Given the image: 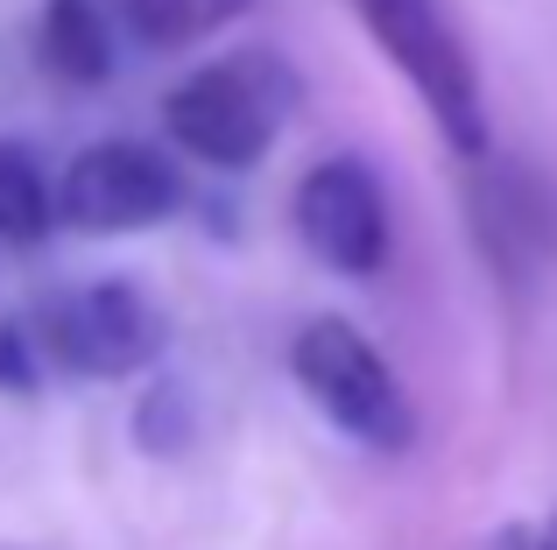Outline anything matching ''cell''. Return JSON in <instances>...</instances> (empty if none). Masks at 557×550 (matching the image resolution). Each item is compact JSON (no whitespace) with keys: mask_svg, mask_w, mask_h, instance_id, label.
Segmentation results:
<instances>
[{"mask_svg":"<svg viewBox=\"0 0 557 550\" xmlns=\"http://www.w3.org/2000/svg\"><path fill=\"white\" fill-rule=\"evenodd\" d=\"M304 85L275 50H233L163 92V135L205 170H255L289 127Z\"/></svg>","mask_w":557,"mask_h":550,"instance_id":"6da1fadb","label":"cell"},{"mask_svg":"<svg viewBox=\"0 0 557 550\" xmlns=\"http://www.w3.org/2000/svg\"><path fill=\"white\" fill-rule=\"evenodd\" d=\"M289 382L360 452H409L417 445V402L354 317H311L289 339Z\"/></svg>","mask_w":557,"mask_h":550,"instance_id":"7a4b0ae2","label":"cell"},{"mask_svg":"<svg viewBox=\"0 0 557 550\" xmlns=\"http://www.w3.org/2000/svg\"><path fill=\"white\" fill-rule=\"evenodd\" d=\"M354 14L368 22L381 57L409 78V92L423 99L437 135H445L466 163H480L494 127H487V99H480V71H473V57H466L459 28H451L445 0H354Z\"/></svg>","mask_w":557,"mask_h":550,"instance_id":"3957f363","label":"cell"},{"mask_svg":"<svg viewBox=\"0 0 557 550\" xmlns=\"http://www.w3.org/2000/svg\"><path fill=\"white\" fill-rule=\"evenodd\" d=\"M28 339H36L42 367H64L78 382H127L163 360L170 325L149 303V289L107 275V283H78L57 303H42L28 317Z\"/></svg>","mask_w":557,"mask_h":550,"instance_id":"277c9868","label":"cell"},{"mask_svg":"<svg viewBox=\"0 0 557 550\" xmlns=\"http://www.w3.org/2000/svg\"><path fill=\"white\" fill-rule=\"evenodd\" d=\"M184 170L156 141H92L57 177V226L71 234H149L184 212Z\"/></svg>","mask_w":557,"mask_h":550,"instance_id":"5b68a950","label":"cell"},{"mask_svg":"<svg viewBox=\"0 0 557 550\" xmlns=\"http://www.w3.org/2000/svg\"><path fill=\"white\" fill-rule=\"evenodd\" d=\"M289 226L332 275H354V283L381 275L395 248L388 191L360 155H325V163L304 170L297 191H289Z\"/></svg>","mask_w":557,"mask_h":550,"instance_id":"8992f818","label":"cell"},{"mask_svg":"<svg viewBox=\"0 0 557 550\" xmlns=\"http://www.w3.org/2000/svg\"><path fill=\"white\" fill-rule=\"evenodd\" d=\"M36 57L50 78L78 85V92H92V85L113 78V22H107V0H42L36 14Z\"/></svg>","mask_w":557,"mask_h":550,"instance_id":"52a82bcc","label":"cell"},{"mask_svg":"<svg viewBox=\"0 0 557 550\" xmlns=\"http://www.w3.org/2000/svg\"><path fill=\"white\" fill-rule=\"evenodd\" d=\"M57 226V184L28 141L0 135V248H36Z\"/></svg>","mask_w":557,"mask_h":550,"instance_id":"ba28073f","label":"cell"},{"mask_svg":"<svg viewBox=\"0 0 557 550\" xmlns=\"http://www.w3.org/2000/svg\"><path fill=\"white\" fill-rule=\"evenodd\" d=\"M255 0H121L127 28H135L149 50H190V42H212L219 28H233Z\"/></svg>","mask_w":557,"mask_h":550,"instance_id":"9c48e42d","label":"cell"},{"mask_svg":"<svg viewBox=\"0 0 557 550\" xmlns=\"http://www.w3.org/2000/svg\"><path fill=\"white\" fill-rule=\"evenodd\" d=\"M494 550H557V523L544 529V537H536V529H508V537L494 543Z\"/></svg>","mask_w":557,"mask_h":550,"instance_id":"30bf717a","label":"cell"}]
</instances>
